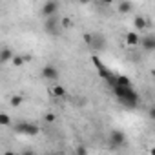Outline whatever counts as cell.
Here are the masks:
<instances>
[{
	"label": "cell",
	"instance_id": "12",
	"mask_svg": "<svg viewBox=\"0 0 155 155\" xmlns=\"http://www.w3.org/2000/svg\"><path fill=\"white\" fill-rule=\"evenodd\" d=\"M13 57H15V53L9 48H2V51H0V62L2 64H6L8 60H13Z\"/></svg>",
	"mask_w": 155,
	"mask_h": 155
},
{
	"label": "cell",
	"instance_id": "17",
	"mask_svg": "<svg viewBox=\"0 0 155 155\" xmlns=\"http://www.w3.org/2000/svg\"><path fill=\"white\" fill-rule=\"evenodd\" d=\"M11 124V119L8 113H0V126H9Z\"/></svg>",
	"mask_w": 155,
	"mask_h": 155
},
{
	"label": "cell",
	"instance_id": "2",
	"mask_svg": "<svg viewBox=\"0 0 155 155\" xmlns=\"http://www.w3.org/2000/svg\"><path fill=\"white\" fill-rule=\"evenodd\" d=\"M91 62L97 66V71H99V75L102 77V79H104V81H106L110 86H113V84H115V79H117V75H115V73H111V71H110V69H108V68H106V66H104L101 60H99V57H95V55H93V57H91Z\"/></svg>",
	"mask_w": 155,
	"mask_h": 155
},
{
	"label": "cell",
	"instance_id": "6",
	"mask_svg": "<svg viewBox=\"0 0 155 155\" xmlns=\"http://www.w3.org/2000/svg\"><path fill=\"white\" fill-rule=\"evenodd\" d=\"M57 9H58V2L57 0H48V2H44V6H42V9H40V13H42V17H51V15H55L57 13Z\"/></svg>",
	"mask_w": 155,
	"mask_h": 155
},
{
	"label": "cell",
	"instance_id": "13",
	"mask_svg": "<svg viewBox=\"0 0 155 155\" xmlns=\"http://www.w3.org/2000/svg\"><path fill=\"white\" fill-rule=\"evenodd\" d=\"M28 60H31V57H22V55H15L11 62H13V66H15V68H22V66H24V62H28Z\"/></svg>",
	"mask_w": 155,
	"mask_h": 155
},
{
	"label": "cell",
	"instance_id": "11",
	"mask_svg": "<svg viewBox=\"0 0 155 155\" xmlns=\"http://www.w3.org/2000/svg\"><path fill=\"white\" fill-rule=\"evenodd\" d=\"M146 26H148V20H146L144 17L137 15V17L133 18V28H135L137 31H142V29H146Z\"/></svg>",
	"mask_w": 155,
	"mask_h": 155
},
{
	"label": "cell",
	"instance_id": "3",
	"mask_svg": "<svg viewBox=\"0 0 155 155\" xmlns=\"http://www.w3.org/2000/svg\"><path fill=\"white\" fill-rule=\"evenodd\" d=\"M15 130H17L18 133L29 135V137H35V135H38V131H40V128H38L37 124H29V122H20V124L15 126Z\"/></svg>",
	"mask_w": 155,
	"mask_h": 155
},
{
	"label": "cell",
	"instance_id": "7",
	"mask_svg": "<svg viewBox=\"0 0 155 155\" xmlns=\"http://www.w3.org/2000/svg\"><path fill=\"white\" fill-rule=\"evenodd\" d=\"M140 46L144 51H155V35L140 37Z\"/></svg>",
	"mask_w": 155,
	"mask_h": 155
},
{
	"label": "cell",
	"instance_id": "5",
	"mask_svg": "<svg viewBox=\"0 0 155 155\" xmlns=\"http://www.w3.org/2000/svg\"><path fill=\"white\" fill-rule=\"evenodd\" d=\"M58 24H60L58 17H57V15H51V17H48L46 22H44V31L49 33V35H55V33L58 31Z\"/></svg>",
	"mask_w": 155,
	"mask_h": 155
},
{
	"label": "cell",
	"instance_id": "20",
	"mask_svg": "<svg viewBox=\"0 0 155 155\" xmlns=\"http://www.w3.org/2000/svg\"><path fill=\"white\" fill-rule=\"evenodd\" d=\"M75 153H79V155H84V153H88V150H86L84 146H81V148H77V150H75Z\"/></svg>",
	"mask_w": 155,
	"mask_h": 155
},
{
	"label": "cell",
	"instance_id": "22",
	"mask_svg": "<svg viewBox=\"0 0 155 155\" xmlns=\"http://www.w3.org/2000/svg\"><path fill=\"white\" fill-rule=\"evenodd\" d=\"M44 119H46V122H55V115H53V113H48Z\"/></svg>",
	"mask_w": 155,
	"mask_h": 155
},
{
	"label": "cell",
	"instance_id": "16",
	"mask_svg": "<svg viewBox=\"0 0 155 155\" xmlns=\"http://www.w3.org/2000/svg\"><path fill=\"white\" fill-rule=\"evenodd\" d=\"M91 44H95V49H99V48H104L106 46V40H104V37H93V42Z\"/></svg>",
	"mask_w": 155,
	"mask_h": 155
},
{
	"label": "cell",
	"instance_id": "4",
	"mask_svg": "<svg viewBox=\"0 0 155 155\" xmlns=\"http://www.w3.org/2000/svg\"><path fill=\"white\" fill-rule=\"evenodd\" d=\"M40 75L44 77L46 81H58L60 71H58V68H55L53 64H48V66H44V68H42Z\"/></svg>",
	"mask_w": 155,
	"mask_h": 155
},
{
	"label": "cell",
	"instance_id": "8",
	"mask_svg": "<svg viewBox=\"0 0 155 155\" xmlns=\"http://www.w3.org/2000/svg\"><path fill=\"white\" fill-rule=\"evenodd\" d=\"M131 9H133V4L130 0H122V2H119V6H117V11L120 15H128V13H131Z\"/></svg>",
	"mask_w": 155,
	"mask_h": 155
},
{
	"label": "cell",
	"instance_id": "19",
	"mask_svg": "<svg viewBox=\"0 0 155 155\" xmlns=\"http://www.w3.org/2000/svg\"><path fill=\"white\" fill-rule=\"evenodd\" d=\"M60 26H62V28H69V26H71V20H69V18H62V20H60Z\"/></svg>",
	"mask_w": 155,
	"mask_h": 155
},
{
	"label": "cell",
	"instance_id": "23",
	"mask_svg": "<svg viewBox=\"0 0 155 155\" xmlns=\"http://www.w3.org/2000/svg\"><path fill=\"white\" fill-rule=\"evenodd\" d=\"M148 115H150V119H153V120H155V106H151V108L148 110Z\"/></svg>",
	"mask_w": 155,
	"mask_h": 155
},
{
	"label": "cell",
	"instance_id": "25",
	"mask_svg": "<svg viewBox=\"0 0 155 155\" xmlns=\"http://www.w3.org/2000/svg\"><path fill=\"white\" fill-rule=\"evenodd\" d=\"M79 2H81V4H90L91 0H79Z\"/></svg>",
	"mask_w": 155,
	"mask_h": 155
},
{
	"label": "cell",
	"instance_id": "10",
	"mask_svg": "<svg viewBox=\"0 0 155 155\" xmlns=\"http://www.w3.org/2000/svg\"><path fill=\"white\" fill-rule=\"evenodd\" d=\"M124 140H126V137L122 131H111V144L113 146H122Z\"/></svg>",
	"mask_w": 155,
	"mask_h": 155
},
{
	"label": "cell",
	"instance_id": "9",
	"mask_svg": "<svg viewBox=\"0 0 155 155\" xmlns=\"http://www.w3.org/2000/svg\"><path fill=\"white\" fill-rule=\"evenodd\" d=\"M126 44H128V46H137V44H140V37H139V33H137V31H130V33H126Z\"/></svg>",
	"mask_w": 155,
	"mask_h": 155
},
{
	"label": "cell",
	"instance_id": "27",
	"mask_svg": "<svg viewBox=\"0 0 155 155\" xmlns=\"http://www.w3.org/2000/svg\"><path fill=\"white\" fill-rule=\"evenodd\" d=\"M151 75H153V77H155V69H151Z\"/></svg>",
	"mask_w": 155,
	"mask_h": 155
},
{
	"label": "cell",
	"instance_id": "15",
	"mask_svg": "<svg viewBox=\"0 0 155 155\" xmlns=\"http://www.w3.org/2000/svg\"><path fill=\"white\" fill-rule=\"evenodd\" d=\"M51 93H53L55 97H66V90H64L62 86H58V84H55V86H53Z\"/></svg>",
	"mask_w": 155,
	"mask_h": 155
},
{
	"label": "cell",
	"instance_id": "24",
	"mask_svg": "<svg viewBox=\"0 0 155 155\" xmlns=\"http://www.w3.org/2000/svg\"><path fill=\"white\" fill-rule=\"evenodd\" d=\"M102 2H104V4H108V6H110V4H113V2H117V0H102Z\"/></svg>",
	"mask_w": 155,
	"mask_h": 155
},
{
	"label": "cell",
	"instance_id": "1",
	"mask_svg": "<svg viewBox=\"0 0 155 155\" xmlns=\"http://www.w3.org/2000/svg\"><path fill=\"white\" fill-rule=\"evenodd\" d=\"M111 90H113L117 101L122 106H126L130 110H135L137 108V104H139V93L131 86H113Z\"/></svg>",
	"mask_w": 155,
	"mask_h": 155
},
{
	"label": "cell",
	"instance_id": "26",
	"mask_svg": "<svg viewBox=\"0 0 155 155\" xmlns=\"http://www.w3.org/2000/svg\"><path fill=\"white\" fill-rule=\"evenodd\" d=\"M150 153H153V155H155V148H151V150H150Z\"/></svg>",
	"mask_w": 155,
	"mask_h": 155
},
{
	"label": "cell",
	"instance_id": "14",
	"mask_svg": "<svg viewBox=\"0 0 155 155\" xmlns=\"http://www.w3.org/2000/svg\"><path fill=\"white\" fill-rule=\"evenodd\" d=\"M113 86H131V82H130V79L128 77H124V75H117V79H115V84ZM111 86V88H113Z\"/></svg>",
	"mask_w": 155,
	"mask_h": 155
},
{
	"label": "cell",
	"instance_id": "18",
	"mask_svg": "<svg viewBox=\"0 0 155 155\" xmlns=\"http://www.w3.org/2000/svg\"><path fill=\"white\" fill-rule=\"evenodd\" d=\"M22 101H24V99H22V95H15V97H11V101H9V102H11V106H13V108H18V106L22 104Z\"/></svg>",
	"mask_w": 155,
	"mask_h": 155
},
{
	"label": "cell",
	"instance_id": "21",
	"mask_svg": "<svg viewBox=\"0 0 155 155\" xmlns=\"http://www.w3.org/2000/svg\"><path fill=\"white\" fill-rule=\"evenodd\" d=\"M84 42L91 46V42H93V35H84Z\"/></svg>",
	"mask_w": 155,
	"mask_h": 155
}]
</instances>
